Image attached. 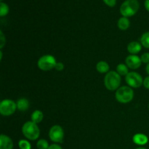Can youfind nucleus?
I'll return each instance as SVG.
<instances>
[{"instance_id": "nucleus-29", "label": "nucleus", "mask_w": 149, "mask_h": 149, "mask_svg": "<svg viewBox=\"0 0 149 149\" xmlns=\"http://www.w3.org/2000/svg\"><path fill=\"white\" fill-rule=\"evenodd\" d=\"M146 73L148 74V76H149V63L146 64Z\"/></svg>"}, {"instance_id": "nucleus-19", "label": "nucleus", "mask_w": 149, "mask_h": 149, "mask_svg": "<svg viewBox=\"0 0 149 149\" xmlns=\"http://www.w3.org/2000/svg\"><path fill=\"white\" fill-rule=\"evenodd\" d=\"M9 11H10L9 6L6 3L1 1L0 3V16L1 17L6 16L9 13Z\"/></svg>"}, {"instance_id": "nucleus-25", "label": "nucleus", "mask_w": 149, "mask_h": 149, "mask_svg": "<svg viewBox=\"0 0 149 149\" xmlns=\"http://www.w3.org/2000/svg\"><path fill=\"white\" fill-rule=\"evenodd\" d=\"M55 68L57 70V71H63V68H64L63 63H61V62H58V63H57L56 65H55Z\"/></svg>"}, {"instance_id": "nucleus-2", "label": "nucleus", "mask_w": 149, "mask_h": 149, "mask_svg": "<svg viewBox=\"0 0 149 149\" xmlns=\"http://www.w3.org/2000/svg\"><path fill=\"white\" fill-rule=\"evenodd\" d=\"M22 133L29 141H35L40 135V130L37 124L32 121H29L23 124L22 127Z\"/></svg>"}, {"instance_id": "nucleus-9", "label": "nucleus", "mask_w": 149, "mask_h": 149, "mask_svg": "<svg viewBox=\"0 0 149 149\" xmlns=\"http://www.w3.org/2000/svg\"><path fill=\"white\" fill-rule=\"evenodd\" d=\"M125 63L130 69H138L142 64L141 57L137 55H130L125 59Z\"/></svg>"}, {"instance_id": "nucleus-4", "label": "nucleus", "mask_w": 149, "mask_h": 149, "mask_svg": "<svg viewBox=\"0 0 149 149\" xmlns=\"http://www.w3.org/2000/svg\"><path fill=\"white\" fill-rule=\"evenodd\" d=\"M115 97L119 103H128L134 98V91L129 86H122L116 91Z\"/></svg>"}, {"instance_id": "nucleus-11", "label": "nucleus", "mask_w": 149, "mask_h": 149, "mask_svg": "<svg viewBox=\"0 0 149 149\" xmlns=\"http://www.w3.org/2000/svg\"><path fill=\"white\" fill-rule=\"evenodd\" d=\"M127 49L130 55H137L142 49V45L138 42H131L128 44Z\"/></svg>"}, {"instance_id": "nucleus-6", "label": "nucleus", "mask_w": 149, "mask_h": 149, "mask_svg": "<svg viewBox=\"0 0 149 149\" xmlns=\"http://www.w3.org/2000/svg\"><path fill=\"white\" fill-rule=\"evenodd\" d=\"M16 110H17V104L13 100L5 99L0 103V113L2 116H10L13 114Z\"/></svg>"}, {"instance_id": "nucleus-21", "label": "nucleus", "mask_w": 149, "mask_h": 149, "mask_svg": "<svg viewBox=\"0 0 149 149\" xmlns=\"http://www.w3.org/2000/svg\"><path fill=\"white\" fill-rule=\"evenodd\" d=\"M36 147L38 149H48L49 146L46 140L40 139L36 143Z\"/></svg>"}, {"instance_id": "nucleus-16", "label": "nucleus", "mask_w": 149, "mask_h": 149, "mask_svg": "<svg viewBox=\"0 0 149 149\" xmlns=\"http://www.w3.org/2000/svg\"><path fill=\"white\" fill-rule=\"evenodd\" d=\"M43 113L39 110H35L32 113L31 116V119L32 122L37 124V125L40 123V122H42V121L43 120Z\"/></svg>"}, {"instance_id": "nucleus-15", "label": "nucleus", "mask_w": 149, "mask_h": 149, "mask_svg": "<svg viewBox=\"0 0 149 149\" xmlns=\"http://www.w3.org/2000/svg\"><path fill=\"white\" fill-rule=\"evenodd\" d=\"M117 26L120 30L126 31L130 26V21L128 19V17H122L119 19L117 22Z\"/></svg>"}, {"instance_id": "nucleus-24", "label": "nucleus", "mask_w": 149, "mask_h": 149, "mask_svg": "<svg viewBox=\"0 0 149 149\" xmlns=\"http://www.w3.org/2000/svg\"><path fill=\"white\" fill-rule=\"evenodd\" d=\"M103 2L110 7H113L116 4V0H103Z\"/></svg>"}, {"instance_id": "nucleus-23", "label": "nucleus", "mask_w": 149, "mask_h": 149, "mask_svg": "<svg viewBox=\"0 0 149 149\" xmlns=\"http://www.w3.org/2000/svg\"><path fill=\"white\" fill-rule=\"evenodd\" d=\"M5 43H6V39L5 37H4V33H3L2 31H0V48H1V49L4 47Z\"/></svg>"}, {"instance_id": "nucleus-20", "label": "nucleus", "mask_w": 149, "mask_h": 149, "mask_svg": "<svg viewBox=\"0 0 149 149\" xmlns=\"http://www.w3.org/2000/svg\"><path fill=\"white\" fill-rule=\"evenodd\" d=\"M18 146L20 149H31V145L27 140H20L18 142Z\"/></svg>"}, {"instance_id": "nucleus-27", "label": "nucleus", "mask_w": 149, "mask_h": 149, "mask_svg": "<svg viewBox=\"0 0 149 149\" xmlns=\"http://www.w3.org/2000/svg\"><path fill=\"white\" fill-rule=\"evenodd\" d=\"M48 149H63V148H62V147H61L60 145H58V144L54 143V144H52V145L49 146V148Z\"/></svg>"}, {"instance_id": "nucleus-18", "label": "nucleus", "mask_w": 149, "mask_h": 149, "mask_svg": "<svg viewBox=\"0 0 149 149\" xmlns=\"http://www.w3.org/2000/svg\"><path fill=\"white\" fill-rule=\"evenodd\" d=\"M141 44L145 48L149 49V31L143 33L141 37Z\"/></svg>"}, {"instance_id": "nucleus-7", "label": "nucleus", "mask_w": 149, "mask_h": 149, "mask_svg": "<svg viewBox=\"0 0 149 149\" xmlns=\"http://www.w3.org/2000/svg\"><path fill=\"white\" fill-rule=\"evenodd\" d=\"M125 81L129 87L132 88H139L143 83V79L139 73L131 71L125 77Z\"/></svg>"}, {"instance_id": "nucleus-3", "label": "nucleus", "mask_w": 149, "mask_h": 149, "mask_svg": "<svg viewBox=\"0 0 149 149\" xmlns=\"http://www.w3.org/2000/svg\"><path fill=\"white\" fill-rule=\"evenodd\" d=\"M140 4L138 0H126L121 5L119 11L122 17H132L138 13Z\"/></svg>"}, {"instance_id": "nucleus-14", "label": "nucleus", "mask_w": 149, "mask_h": 149, "mask_svg": "<svg viewBox=\"0 0 149 149\" xmlns=\"http://www.w3.org/2000/svg\"><path fill=\"white\" fill-rule=\"evenodd\" d=\"M109 69H110V66L106 61H99L96 65V70L97 72L100 74H107L108 72H109Z\"/></svg>"}, {"instance_id": "nucleus-31", "label": "nucleus", "mask_w": 149, "mask_h": 149, "mask_svg": "<svg viewBox=\"0 0 149 149\" xmlns=\"http://www.w3.org/2000/svg\"><path fill=\"white\" fill-rule=\"evenodd\" d=\"M136 149H147V148H143V147H139V148H136Z\"/></svg>"}, {"instance_id": "nucleus-30", "label": "nucleus", "mask_w": 149, "mask_h": 149, "mask_svg": "<svg viewBox=\"0 0 149 149\" xmlns=\"http://www.w3.org/2000/svg\"><path fill=\"white\" fill-rule=\"evenodd\" d=\"M2 51H0V60L2 59Z\"/></svg>"}, {"instance_id": "nucleus-13", "label": "nucleus", "mask_w": 149, "mask_h": 149, "mask_svg": "<svg viewBox=\"0 0 149 149\" xmlns=\"http://www.w3.org/2000/svg\"><path fill=\"white\" fill-rule=\"evenodd\" d=\"M17 104V109H18L20 111H26L29 108V101L28 99L25 98V97H21L17 100L16 102Z\"/></svg>"}, {"instance_id": "nucleus-32", "label": "nucleus", "mask_w": 149, "mask_h": 149, "mask_svg": "<svg viewBox=\"0 0 149 149\" xmlns=\"http://www.w3.org/2000/svg\"><path fill=\"white\" fill-rule=\"evenodd\" d=\"M3 1V0H1V1Z\"/></svg>"}, {"instance_id": "nucleus-26", "label": "nucleus", "mask_w": 149, "mask_h": 149, "mask_svg": "<svg viewBox=\"0 0 149 149\" xmlns=\"http://www.w3.org/2000/svg\"><path fill=\"white\" fill-rule=\"evenodd\" d=\"M143 85L144 86L146 89H148L149 90V76L146 77L145 79H143Z\"/></svg>"}, {"instance_id": "nucleus-8", "label": "nucleus", "mask_w": 149, "mask_h": 149, "mask_svg": "<svg viewBox=\"0 0 149 149\" xmlns=\"http://www.w3.org/2000/svg\"><path fill=\"white\" fill-rule=\"evenodd\" d=\"M49 138L55 143H63L64 138V130L60 125H54L49 129Z\"/></svg>"}, {"instance_id": "nucleus-5", "label": "nucleus", "mask_w": 149, "mask_h": 149, "mask_svg": "<svg viewBox=\"0 0 149 149\" xmlns=\"http://www.w3.org/2000/svg\"><path fill=\"white\" fill-rule=\"evenodd\" d=\"M56 59L53 55H45L38 60L37 66L43 71H49L55 68L57 64Z\"/></svg>"}, {"instance_id": "nucleus-22", "label": "nucleus", "mask_w": 149, "mask_h": 149, "mask_svg": "<svg viewBox=\"0 0 149 149\" xmlns=\"http://www.w3.org/2000/svg\"><path fill=\"white\" fill-rule=\"evenodd\" d=\"M141 59L143 63H149V52H144L141 56Z\"/></svg>"}, {"instance_id": "nucleus-10", "label": "nucleus", "mask_w": 149, "mask_h": 149, "mask_svg": "<svg viewBox=\"0 0 149 149\" xmlns=\"http://www.w3.org/2000/svg\"><path fill=\"white\" fill-rule=\"evenodd\" d=\"M13 141L7 135L1 134L0 136V149H13Z\"/></svg>"}, {"instance_id": "nucleus-1", "label": "nucleus", "mask_w": 149, "mask_h": 149, "mask_svg": "<svg viewBox=\"0 0 149 149\" xmlns=\"http://www.w3.org/2000/svg\"><path fill=\"white\" fill-rule=\"evenodd\" d=\"M122 78L121 76L115 71H111L106 74L104 77V85L107 90L115 91L120 87Z\"/></svg>"}, {"instance_id": "nucleus-28", "label": "nucleus", "mask_w": 149, "mask_h": 149, "mask_svg": "<svg viewBox=\"0 0 149 149\" xmlns=\"http://www.w3.org/2000/svg\"><path fill=\"white\" fill-rule=\"evenodd\" d=\"M144 6H145L147 11L149 12V0H146L145 2H144Z\"/></svg>"}, {"instance_id": "nucleus-12", "label": "nucleus", "mask_w": 149, "mask_h": 149, "mask_svg": "<svg viewBox=\"0 0 149 149\" xmlns=\"http://www.w3.org/2000/svg\"><path fill=\"white\" fill-rule=\"evenodd\" d=\"M132 141H133L134 143H135L136 145L144 146L148 143V138L145 134L137 133L133 136Z\"/></svg>"}, {"instance_id": "nucleus-17", "label": "nucleus", "mask_w": 149, "mask_h": 149, "mask_svg": "<svg viewBox=\"0 0 149 149\" xmlns=\"http://www.w3.org/2000/svg\"><path fill=\"white\" fill-rule=\"evenodd\" d=\"M116 72L121 76V77H126L128 74H129V68L126 64L124 63H119L116 66Z\"/></svg>"}]
</instances>
